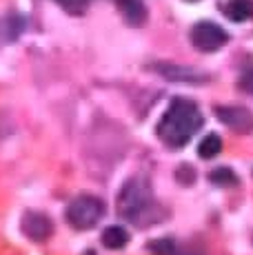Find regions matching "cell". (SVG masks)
<instances>
[{
  "label": "cell",
  "instance_id": "obj_15",
  "mask_svg": "<svg viewBox=\"0 0 253 255\" xmlns=\"http://www.w3.org/2000/svg\"><path fill=\"white\" fill-rule=\"evenodd\" d=\"M58 2H60L69 13H82L89 0H58Z\"/></svg>",
  "mask_w": 253,
  "mask_h": 255
},
{
  "label": "cell",
  "instance_id": "obj_7",
  "mask_svg": "<svg viewBox=\"0 0 253 255\" xmlns=\"http://www.w3.org/2000/svg\"><path fill=\"white\" fill-rule=\"evenodd\" d=\"M22 233L27 235L33 242H45L51 238L53 233V224L49 220V215L45 213H36V211H29L22 218Z\"/></svg>",
  "mask_w": 253,
  "mask_h": 255
},
{
  "label": "cell",
  "instance_id": "obj_12",
  "mask_svg": "<svg viewBox=\"0 0 253 255\" xmlns=\"http://www.w3.org/2000/svg\"><path fill=\"white\" fill-rule=\"evenodd\" d=\"M209 180H211L213 184H218V186H233V184H238L236 173H233L231 169H227V166H222V169H213L211 175H209Z\"/></svg>",
  "mask_w": 253,
  "mask_h": 255
},
{
  "label": "cell",
  "instance_id": "obj_8",
  "mask_svg": "<svg viewBox=\"0 0 253 255\" xmlns=\"http://www.w3.org/2000/svg\"><path fill=\"white\" fill-rule=\"evenodd\" d=\"M222 11L231 22H247L253 18V0H229Z\"/></svg>",
  "mask_w": 253,
  "mask_h": 255
},
{
  "label": "cell",
  "instance_id": "obj_6",
  "mask_svg": "<svg viewBox=\"0 0 253 255\" xmlns=\"http://www.w3.org/2000/svg\"><path fill=\"white\" fill-rule=\"evenodd\" d=\"M216 116L222 125H227L236 133L253 131V114L247 107H216Z\"/></svg>",
  "mask_w": 253,
  "mask_h": 255
},
{
  "label": "cell",
  "instance_id": "obj_19",
  "mask_svg": "<svg viewBox=\"0 0 253 255\" xmlns=\"http://www.w3.org/2000/svg\"><path fill=\"white\" fill-rule=\"evenodd\" d=\"M187 2H198V0H187Z\"/></svg>",
  "mask_w": 253,
  "mask_h": 255
},
{
  "label": "cell",
  "instance_id": "obj_13",
  "mask_svg": "<svg viewBox=\"0 0 253 255\" xmlns=\"http://www.w3.org/2000/svg\"><path fill=\"white\" fill-rule=\"evenodd\" d=\"M149 251L153 255H176V242L169 238L153 240V242L149 244Z\"/></svg>",
  "mask_w": 253,
  "mask_h": 255
},
{
  "label": "cell",
  "instance_id": "obj_9",
  "mask_svg": "<svg viewBox=\"0 0 253 255\" xmlns=\"http://www.w3.org/2000/svg\"><path fill=\"white\" fill-rule=\"evenodd\" d=\"M129 24H142L147 20V9L140 0H116Z\"/></svg>",
  "mask_w": 253,
  "mask_h": 255
},
{
  "label": "cell",
  "instance_id": "obj_14",
  "mask_svg": "<svg viewBox=\"0 0 253 255\" xmlns=\"http://www.w3.org/2000/svg\"><path fill=\"white\" fill-rule=\"evenodd\" d=\"M176 178H178L180 184H193V180H196V171H193L191 166L182 164V166H178Z\"/></svg>",
  "mask_w": 253,
  "mask_h": 255
},
{
  "label": "cell",
  "instance_id": "obj_1",
  "mask_svg": "<svg viewBox=\"0 0 253 255\" xmlns=\"http://www.w3.org/2000/svg\"><path fill=\"white\" fill-rule=\"evenodd\" d=\"M202 122L204 118L196 102L187 100V98H176L155 127V135L171 149H180L198 133Z\"/></svg>",
  "mask_w": 253,
  "mask_h": 255
},
{
  "label": "cell",
  "instance_id": "obj_4",
  "mask_svg": "<svg viewBox=\"0 0 253 255\" xmlns=\"http://www.w3.org/2000/svg\"><path fill=\"white\" fill-rule=\"evenodd\" d=\"M229 42V33L220 24L211 22V20H204V22H198L193 24L191 29V45L198 49V51H204V53H213L218 51L220 47H225Z\"/></svg>",
  "mask_w": 253,
  "mask_h": 255
},
{
  "label": "cell",
  "instance_id": "obj_3",
  "mask_svg": "<svg viewBox=\"0 0 253 255\" xmlns=\"http://www.w3.org/2000/svg\"><path fill=\"white\" fill-rule=\"evenodd\" d=\"M105 215V202L94 195H80L67 207V222L74 229L89 231L102 220Z\"/></svg>",
  "mask_w": 253,
  "mask_h": 255
},
{
  "label": "cell",
  "instance_id": "obj_2",
  "mask_svg": "<svg viewBox=\"0 0 253 255\" xmlns=\"http://www.w3.org/2000/svg\"><path fill=\"white\" fill-rule=\"evenodd\" d=\"M118 213L125 220L138 224V227H151L158 220L164 218V211L155 202L151 193V184L147 178H131L126 180L118 195Z\"/></svg>",
  "mask_w": 253,
  "mask_h": 255
},
{
  "label": "cell",
  "instance_id": "obj_11",
  "mask_svg": "<svg viewBox=\"0 0 253 255\" xmlns=\"http://www.w3.org/2000/svg\"><path fill=\"white\" fill-rule=\"evenodd\" d=\"M220 151H222V140H220V135H218V133L204 135V140L200 142V146H198V155H200L202 160L216 158Z\"/></svg>",
  "mask_w": 253,
  "mask_h": 255
},
{
  "label": "cell",
  "instance_id": "obj_16",
  "mask_svg": "<svg viewBox=\"0 0 253 255\" xmlns=\"http://www.w3.org/2000/svg\"><path fill=\"white\" fill-rule=\"evenodd\" d=\"M240 89H242V91H247V93H251V96H253V69H251V71H247L245 76L240 78Z\"/></svg>",
  "mask_w": 253,
  "mask_h": 255
},
{
  "label": "cell",
  "instance_id": "obj_10",
  "mask_svg": "<svg viewBox=\"0 0 253 255\" xmlns=\"http://www.w3.org/2000/svg\"><path fill=\"white\" fill-rule=\"evenodd\" d=\"M126 242H129V233H126L123 227H107L105 231H102V244H105L107 249H111V251L125 249Z\"/></svg>",
  "mask_w": 253,
  "mask_h": 255
},
{
  "label": "cell",
  "instance_id": "obj_5",
  "mask_svg": "<svg viewBox=\"0 0 253 255\" xmlns=\"http://www.w3.org/2000/svg\"><path fill=\"white\" fill-rule=\"evenodd\" d=\"M153 69L169 82H178V85H204L209 80L207 73L193 69V67L184 65H173V62H158L153 65Z\"/></svg>",
  "mask_w": 253,
  "mask_h": 255
},
{
  "label": "cell",
  "instance_id": "obj_17",
  "mask_svg": "<svg viewBox=\"0 0 253 255\" xmlns=\"http://www.w3.org/2000/svg\"><path fill=\"white\" fill-rule=\"evenodd\" d=\"M184 255H198V253H193V251H187V253H184Z\"/></svg>",
  "mask_w": 253,
  "mask_h": 255
},
{
  "label": "cell",
  "instance_id": "obj_18",
  "mask_svg": "<svg viewBox=\"0 0 253 255\" xmlns=\"http://www.w3.org/2000/svg\"><path fill=\"white\" fill-rule=\"evenodd\" d=\"M85 255H96V253H94V251H87V253H85Z\"/></svg>",
  "mask_w": 253,
  "mask_h": 255
}]
</instances>
